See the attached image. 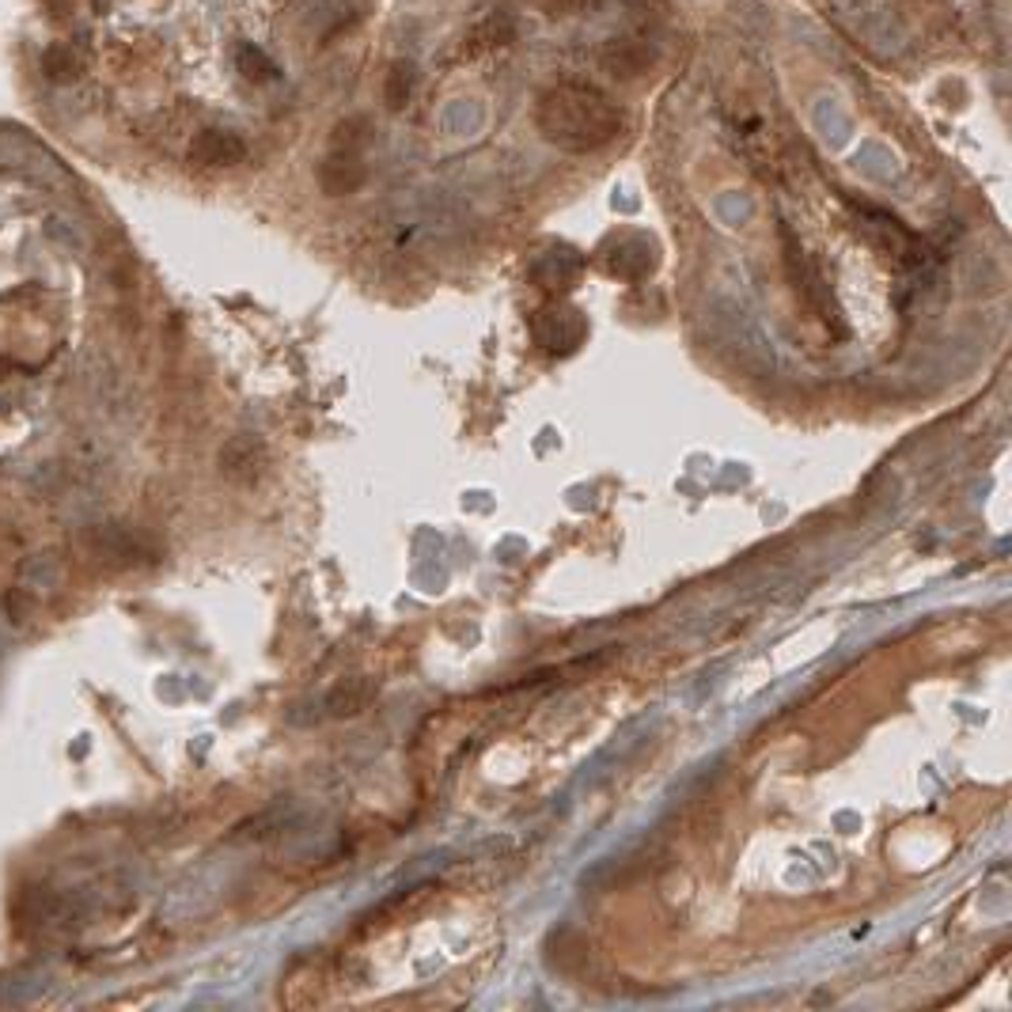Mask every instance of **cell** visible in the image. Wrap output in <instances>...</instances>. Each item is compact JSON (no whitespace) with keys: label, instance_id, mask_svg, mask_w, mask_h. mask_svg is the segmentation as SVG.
<instances>
[{"label":"cell","instance_id":"3","mask_svg":"<svg viewBox=\"0 0 1012 1012\" xmlns=\"http://www.w3.org/2000/svg\"><path fill=\"white\" fill-rule=\"evenodd\" d=\"M516 35H520V31H516L513 15L490 12V15H482V20H474L471 27L456 38V46L448 49V61L463 65V61H485V57H497L516 43Z\"/></svg>","mask_w":1012,"mask_h":1012},{"label":"cell","instance_id":"2","mask_svg":"<svg viewBox=\"0 0 1012 1012\" xmlns=\"http://www.w3.org/2000/svg\"><path fill=\"white\" fill-rule=\"evenodd\" d=\"M372 141V129L365 126V118H349L334 129V148L331 156L319 168L326 194H353L360 183L368 179V163H365V148Z\"/></svg>","mask_w":1012,"mask_h":1012},{"label":"cell","instance_id":"4","mask_svg":"<svg viewBox=\"0 0 1012 1012\" xmlns=\"http://www.w3.org/2000/svg\"><path fill=\"white\" fill-rule=\"evenodd\" d=\"M599 65H603L614 80H637L653 69V54L637 43H611L603 49V57H599Z\"/></svg>","mask_w":1012,"mask_h":1012},{"label":"cell","instance_id":"7","mask_svg":"<svg viewBox=\"0 0 1012 1012\" xmlns=\"http://www.w3.org/2000/svg\"><path fill=\"white\" fill-rule=\"evenodd\" d=\"M410 88H414V69H410L406 61L391 65V72H387V84H383L387 106H391V111H402V106H406V99H410Z\"/></svg>","mask_w":1012,"mask_h":1012},{"label":"cell","instance_id":"9","mask_svg":"<svg viewBox=\"0 0 1012 1012\" xmlns=\"http://www.w3.org/2000/svg\"><path fill=\"white\" fill-rule=\"evenodd\" d=\"M580 4H584V0H550V8H554V12H577Z\"/></svg>","mask_w":1012,"mask_h":1012},{"label":"cell","instance_id":"6","mask_svg":"<svg viewBox=\"0 0 1012 1012\" xmlns=\"http://www.w3.org/2000/svg\"><path fill=\"white\" fill-rule=\"evenodd\" d=\"M235 57H240L235 65H240V72H243L246 80H251V84H266V80L277 77V65L269 61V57L262 54L258 46H240V54H235Z\"/></svg>","mask_w":1012,"mask_h":1012},{"label":"cell","instance_id":"8","mask_svg":"<svg viewBox=\"0 0 1012 1012\" xmlns=\"http://www.w3.org/2000/svg\"><path fill=\"white\" fill-rule=\"evenodd\" d=\"M43 65H46V72L54 80H72L80 72V65H77V57H72L69 46H49Z\"/></svg>","mask_w":1012,"mask_h":1012},{"label":"cell","instance_id":"5","mask_svg":"<svg viewBox=\"0 0 1012 1012\" xmlns=\"http://www.w3.org/2000/svg\"><path fill=\"white\" fill-rule=\"evenodd\" d=\"M194 160L197 163H240L243 160V141L235 134H228V129H205V134H197L194 141Z\"/></svg>","mask_w":1012,"mask_h":1012},{"label":"cell","instance_id":"1","mask_svg":"<svg viewBox=\"0 0 1012 1012\" xmlns=\"http://www.w3.org/2000/svg\"><path fill=\"white\" fill-rule=\"evenodd\" d=\"M534 129L565 152H596L622 134V111L599 88L557 84L534 103Z\"/></svg>","mask_w":1012,"mask_h":1012}]
</instances>
